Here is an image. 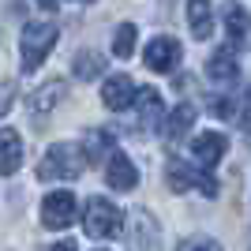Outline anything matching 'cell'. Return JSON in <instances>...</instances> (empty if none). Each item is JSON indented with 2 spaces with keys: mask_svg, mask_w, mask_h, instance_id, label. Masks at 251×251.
I'll list each match as a JSON object with an SVG mask.
<instances>
[{
  "mask_svg": "<svg viewBox=\"0 0 251 251\" xmlns=\"http://www.w3.org/2000/svg\"><path fill=\"white\" fill-rule=\"evenodd\" d=\"M83 147L79 143H52L49 150H45L42 165H38V176L42 180H75L83 176Z\"/></svg>",
  "mask_w": 251,
  "mask_h": 251,
  "instance_id": "6da1fadb",
  "label": "cell"
},
{
  "mask_svg": "<svg viewBox=\"0 0 251 251\" xmlns=\"http://www.w3.org/2000/svg\"><path fill=\"white\" fill-rule=\"evenodd\" d=\"M60 30H56V23H26L19 34V56H23V72H34V68H42V60L52 52Z\"/></svg>",
  "mask_w": 251,
  "mask_h": 251,
  "instance_id": "7a4b0ae2",
  "label": "cell"
},
{
  "mask_svg": "<svg viewBox=\"0 0 251 251\" xmlns=\"http://www.w3.org/2000/svg\"><path fill=\"white\" fill-rule=\"evenodd\" d=\"M83 229H86V236H94V240H113L116 232L124 229V210L116 206V202L101 199V195H94L83 210Z\"/></svg>",
  "mask_w": 251,
  "mask_h": 251,
  "instance_id": "3957f363",
  "label": "cell"
},
{
  "mask_svg": "<svg viewBox=\"0 0 251 251\" xmlns=\"http://www.w3.org/2000/svg\"><path fill=\"white\" fill-rule=\"evenodd\" d=\"M75 214H79V202H75L72 191H52V195H45V202H42V225L45 229H68L75 221Z\"/></svg>",
  "mask_w": 251,
  "mask_h": 251,
  "instance_id": "277c9868",
  "label": "cell"
},
{
  "mask_svg": "<svg viewBox=\"0 0 251 251\" xmlns=\"http://www.w3.org/2000/svg\"><path fill=\"white\" fill-rule=\"evenodd\" d=\"M165 176H169V188L173 191H188V188H202L206 195H218V180L199 173V169H188L184 161H169L165 165Z\"/></svg>",
  "mask_w": 251,
  "mask_h": 251,
  "instance_id": "5b68a950",
  "label": "cell"
},
{
  "mask_svg": "<svg viewBox=\"0 0 251 251\" xmlns=\"http://www.w3.org/2000/svg\"><path fill=\"white\" fill-rule=\"evenodd\" d=\"M135 101H139V120H135L139 127H135V131H139V135L157 131L161 120H165V101H161V94L150 90V86H143V90H135Z\"/></svg>",
  "mask_w": 251,
  "mask_h": 251,
  "instance_id": "8992f818",
  "label": "cell"
},
{
  "mask_svg": "<svg viewBox=\"0 0 251 251\" xmlns=\"http://www.w3.org/2000/svg\"><path fill=\"white\" fill-rule=\"evenodd\" d=\"M105 180H109L116 191H131L139 184V169L131 165V157H127L124 150L113 147L109 154H105Z\"/></svg>",
  "mask_w": 251,
  "mask_h": 251,
  "instance_id": "52a82bcc",
  "label": "cell"
},
{
  "mask_svg": "<svg viewBox=\"0 0 251 251\" xmlns=\"http://www.w3.org/2000/svg\"><path fill=\"white\" fill-rule=\"evenodd\" d=\"M225 147H229V139L221 135V131H202V135L191 139L188 154H191V161H195V165L214 169V165L221 161V154H225Z\"/></svg>",
  "mask_w": 251,
  "mask_h": 251,
  "instance_id": "ba28073f",
  "label": "cell"
},
{
  "mask_svg": "<svg viewBox=\"0 0 251 251\" xmlns=\"http://www.w3.org/2000/svg\"><path fill=\"white\" fill-rule=\"evenodd\" d=\"M180 56H184V49H180V42L169 38V34L154 38V42L147 45V52H143L147 68H154V72H173V68L180 64Z\"/></svg>",
  "mask_w": 251,
  "mask_h": 251,
  "instance_id": "9c48e42d",
  "label": "cell"
},
{
  "mask_svg": "<svg viewBox=\"0 0 251 251\" xmlns=\"http://www.w3.org/2000/svg\"><path fill=\"white\" fill-rule=\"evenodd\" d=\"M135 90L139 86L131 83L127 75H113V79H105V86H101V105L113 109V113H124L127 105L135 101Z\"/></svg>",
  "mask_w": 251,
  "mask_h": 251,
  "instance_id": "30bf717a",
  "label": "cell"
},
{
  "mask_svg": "<svg viewBox=\"0 0 251 251\" xmlns=\"http://www.w3.org/2000/svg\"><path fill=\"white\" fill-rule=\"evenodd\" d=\"M206 75L214 79L218 86H232L236 79H240V64H236V49H218L214 56H210V64H206Z\"/></svg>",
  "mask_w": 251,
  "mask_h": 251,
  "instance_id": "8fae6325",
  "label": "cell"
},
{
  "mask_svg": "<svg viewBox=\"0 0 251 251\" xmlns=\"http://www.w3.org/2000/svg\"><path fill=\"white\" fill-rule=\"evenodd\" d=\"M127 240H131V251H157V221L147 210H135Z\"/></svg>",
  "mask_w": 251,
  "mask_h": 251,
  "instance_id": "7c38bea8",
  "label": "cell"
},
{
  "mask_svg": "<svg viewBox=\"0 0 251 251\" xmlns=\"http://www.w3.org/2000/svg\"><path fill=\"white\" fill-rule=\"evenodd\" d=\"M191 120H195V105H191V101L176 105V109H173V113H169L165 120H161V135H165V143H173V147H176L180 139L188 135Z\"/></svg>",
  "mask_w": 251,
  "mask_h": 251,
  "instance_id": "4fadbf2b",
  "label": "cell"
},
{
  "mask_svg": "<svg viewBox=\"0 0 251 251\" xmlns=\"http://www.w3.org/2000/svg\"><path fill=\"white\" fill-rule=\"evenodd\" d=\"M23 165V139L11 127H0V176H11Z\"/></svg>",
  "mask_w": 251,
  "mask_h": 251,
  "instance_id": "5bb4252c",
  "label": "cell"
},
{
  "mask_svg": "<svg viewBox=\"0 0 251 251\" xmlns=\"http://www.w3.org/2000/svg\"><path fill=\"white\" fill-rule=\"evenodd\" d=\"M188 26L199 42H206L214 34V4L210 0H188Z\"/></svg>",
  "mask_w": 251,
  "mask_h": 251,
  "instance_id": "9a60e30c",
  "label": "cell"
},
{
  "mask_svg": "<svg viewBox=\"0 0 251 251\" xmlns=\"http://www.w3.org/2000/svg\"><path fill=\"white\" fill-rule=\"evenodd\" d=\"M225 30H229V49H240V45H248V42H251V23H248V11L232 4V8L225 11Z\"/></svg>",
  "mask_w": 251,
  "mask_h": 251,
  "instance_id": "2e32d148",
  "label": "cell"
},
{
  "mask_svg": "<svg viewBox=\"0 0 251 251\" xmlns=\"http://www.w3.org/2000/svg\"><path fill=\"white\" fill-rule=\"evenodd\" d=\"M64 90H68V86H64V79H49V83H45V86H38V94L30 98V109H34L38 116H42V113H49L52 105H60Z\"/></svg>",
  "mask_w": 251,
  "mask_h": 251,
  "instance_id": "e0dca14e",
  "label": "cell"
},
{
  "mask_svg": "<svg viewBox=\"0 0 251 251\" xmlns=\"http://www.w3.org/2000/svg\"><path fill=\"white\" fill-rule=\"evenodd\" d=\"M109 150H113V135H109V131H98V127L86 131V139H83V157L86 161H101Z\"/></svg>",
  "mask_w": 251,
  "mask_h": 251,
  "instance_id": "ac0fdd59",
  "label": "cell"
},
{
  "mask_svg": "<svg viewBox=\"0 0 251 251\" xmlns=\"http://www.w3.org/2000/svg\"><path fill=\"white\" fill-rule=\"evenodd\" d=\"M135 34H139L135 23H120L113 30V56L116 60H127V56L135 52Z\"/></svg>",
  "mask_w": 251,
  "mask_h": 251,
  "instance_id": "d6986e66",
  "label": "cell"
},
{
  "mask_svg": "<svg viewBox=\"0 0 251 251\" xmlns=\"http://www.w3.org/2000/svg\"><path fill=\"white\" fill-rule=\"evenodd\" d=\"M75 75L79 79H98L101 75V52H94V49H83L79 56H75Z\"/></svg>",
  "mask_w": 251,
  "mask_h": 251,
  "instance_id": "ffe728a7",
  "label": "cell"
},
{
  "mask_svg": "<svg viewBox=\"0 0 251 251\" xmlns=\"http://www.w3.org/2000/svg\"><path fill=\"white\" fill-rule=\"evenodd\" d=\"M11 105H15V83H11V79H0V116L8 113Z\"/></svg>",
  "mask_w": 251,
  "mask_h": 251,
  "instance_id": "44dd1931",
  "label": "cell"
},
{
  "mask_svg": "<svg viewBox=\"0 0 251 251\" xmlns=\"http://www.w3.org/2000/svg\"><path fill=\"white\" fill-rule=\"evenodd\" d=\"M236 120H240L244 131H251V90L244 94V105H236Z\"/></svg>",
  "mask_w": 251,
  "mask_h": 251,
  "instance_id": "7402d4cb",
  "label": "cell"
},
{
  "mask_svg": "<svg viewBox=\"0 0 251 251\" xmlns=\"http://www.w3.org/2000/svg\"><path fill=\"white\" fill-rule=\"evenodd\" d=\"M180 251H221V244L218 240H188Z\"/></svg>",
  "mask_w": 251,
  "mask_h": 251,
  "instance_id": "603a6c76",
  "label": "cell"
},
{
  "mask_svg": "<svg viewBox=\"0 0 251 251\" xmlns=\"http://www.w3.org/2000/svg\"><path fill=\"white\" fill-rule=\"evenodd\" d=\"M52 251H79L72 240H60V244H52Z\"/></svg>",
  "mask_w": 251,
  "mask_h": 251,
  "instance_id": "cb8c5ba5",
  "label": "cell"
},
{
  "mask_svg": "<svg viewBox=\"0 0 251 251\" xmlns=\"http://www.w3.org/2000/svg\"><path fill=\"white\" fill-rule=\"evenodd\" d=\"M34 4H38V8H45V11H52V8H56V0H34Z\"/></svg>",
  "mask_w": 251,
  "mask_h": 251,
  "instance_id": "d4e9b609",
  "label": "cell"
},
{
  "mask_svg": "<svg viewBox=\"0 0 251 251\" xmlns=\"http://www.w3.org/2000/svg\"><path fill=\"white\" fill-rule=\"evenodd\" d=\"M75 4H86V0H75Z\"/></svg>",
  "mask_w": 251,
  "mask_h": 251,
  "instance_id": "484cf974",
  "label": "cell"
}]
</instances>
